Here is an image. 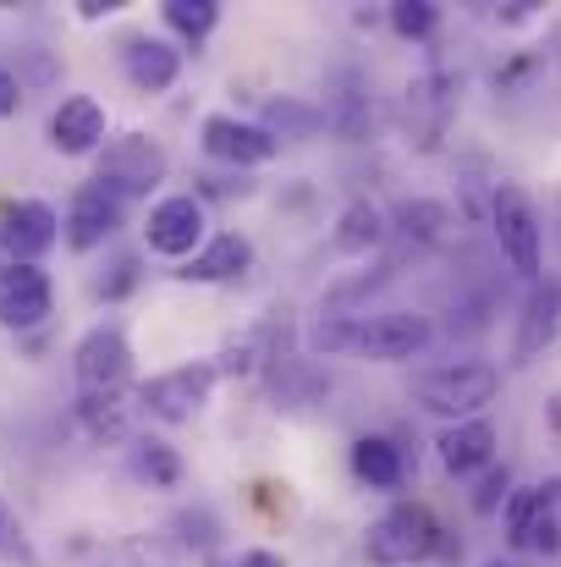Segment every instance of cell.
Instances as JSON below:
<instances>
[{
	"label": "cell",
	"instance_id": "obj_1",
	"mask_svg": "<svg viewBox=\"0 0 561 567\" xmlns=\"http://www.w3.org/2000/svg\"><path fill=\"white\" fill-rule=\"evenodd\" d=\"M429 320L424 315H331L309 331L314 353H347L370 364H402L429 348Z\"/></svg>",
	"mask_w": 561,
	"mask_h": 567
},
{
	"label": "cell",
	"instance_id": "obj_2",
	"mask_svg": "<svg viewBox=\"0 0 561 567\" xmlns=\"http://www.w3.org/2000/svg\"><path fill=\"white\" fill-rule=\"evenodd\" d=\"M496 391H501V370L496 364H474V359L424 370V375L413 380V402L429 408V413H440V419H457V424L463 419H479V408H490Z\"/></svg>",
	"mask_w": 561,
	"mask_h": 567
},
{
	"label": "cell",
	"instance_id": "obj_3",
	"mask_svg": "<svg viewBox=\"0 0 561 567\" xmlns=\"http://www.w3.org/2000/svg\"><path fill=\"white\" fill-rule=\"evenodd\" d=\"M100 188H111L116 198H144L149 188L166 183V150L144 133H116L100 150Z\"/></svg>",
	"mask_w": 561,
	"mask_h": 567
},
{
	"label": "cell",
	"instance_id": "obj_4",
	"mask_svg": "<svg viewBox=\"0 0 561 567\" xmlns=\"http://www.w3.org/2000/svg\"><path fill=\"white\" fill-rule=\"evenodd\" d=\"M435 546H440V529H435V518H429L424 507H413V502L391 507L370 529V563H380V567L424 563V557H435Z\"/></svg>",
	"mask_w": 561,
	"mask_h": 567
},
{
	"label": "cell",
	"instance_id": "obj_5",
	"mask_svg": "<svg viewBox=\"0 0 561 567\" xmlns=\"http://www.w3.org/2000/svg\"><path fill=\"white\" fill-rule=\"evenodd\" d=\"M490 226H496V243H501L507 265L518 276H540V215L523 198V188H496V198H490Z\"/></svg>",
	"mask_w": 561,
	"mask_h": 567
},
{
	"label": "cell",
	"instance_id": "obj_6",
	"mask_svg": "<svg viewBox=\"0 0 561 567\" xmlns=\"http://www.w3.org/2000/svg\"><path fill=\"white\" fill-rule=\"evenodd\" d=\"M72 370H77L83 396H116V391L133 380V353H127V337H122L116 326H94V331L77 342Z\"/></svg>",
	"mask_w": 561,
	"mask_h": 567
},
{
	"label": "cell",
	"instance_id": "obj_7",
	"mask_svg": "<svg viewBox=\"0 0 561 567\" xmlns=\"http://www.w3.org/2000/svg\"><path fill=\"white\" fill-rule=\"evenodd\" d=\"M55 309V292H50V276L39 265H17L6 259L0 265V326L6 331H33L44 326Z\"/></svg>",
	"mask_w": 561,
	"mask_h": 567
},
{
	"label": "cell",
	"instance_id": "obj_8",
	"mask_svg": "<svg viewBox=\"0 0 561 567\" xmlns=\"http://www.w3.org/2000/svg\"><path fill=\"white\" fill-rule=\"evenodd\" d=\"M215 364H183V370H166V375H155L144 385V408L155 413V419H166V424H183L193 419L204 402H209V391H215Z\"/></svg>",
	"mask_w": 561,
	"mask_h": 567
},
{
	"label": "cell",
	"instance_id": "obj_9",
	"mask_svg": "<svg viewBox=\"0 0 561 567\" xmlns=\"http://www.w3.org/2000/svg\"><path fill=\"white\" fill-rule=\"evenodd\" d=\"M144 231H149V248L155 254L183 259V254H193L204 243V204L193 193H172V198H160L149 209V226Z\"/></svg>",
	"mask_w": 561,
	"mask_h": 567
},
{
	"label": "cell",
	"instance_id": "obj_10",
	"mask_svg": "<svg viewBox=\"0 0 561 567\" xmlns=\"http://www.w3.org/2000/svg\"><path fill=\"white\" fill-rule=\"evenodd\" d=\"M204 150L215 155V161H231V166H264V161H276V150H281V138H270L264 127H253V122H237V116H204Z\"/></svg>",
	"mask_w": 561,
	"mask_h": 567
},
{
	"label": "cell",
	"instance_id": "obj_11",
	"mask_svg": "<svg viewBox=\"0 0 561 567\" xmlns=\"http://www.w3.org/2000/svg\"><path fill=\"white\" fill-rule=\"evenodd\" d=\"M55 237H61V220H55V209L39 204V198H22V204L6 209V220H0V248H6L17 265H33L44 248H55Z\"/></svg>",
	"mask_w": 561,
	"mask_h": 567
},
{
	"label": "cell",
	"instance_id": "obj_12",
	"mask_svg": "<svg viewBox=\"0 0 561 567\" xmlns=\"http://www.w3.org/2000/svg\"><path fill=\"white\" fill-rule=\"evenodd\" d=\"M122 226V198L100 183L72 193V209H66V243L72 248H100L111 231Z\"/></svg>",
	"mask_w": 561,
	"mask_h": 567
},
{
	"label": "cell",
	"instance_id": "obj_13",
	"mask_svg": "<svg viewBox=\"0 0 561 567\" xmlns=\"http://www.w3.org/2000/svg\"><path fill=\"white\" fill-rule=\"evenodd\" d=\"M100 138H105V105H100V100L72 94V100L55 105V116H50V144H55L61 155H89V150H100Z\"/></svg>",
	"mask_w": 561,
	"mask_h": 567
},
{
	"label": "cell",
	"instance_id": "obj_14",
	"mask_svg": "<svg viewBox=\"0 0 561 567\" xmlns=\"http://www.w3.org/2000/svg\"><path fill=\"white\" fill-rule=\"evenodd\" d=\"M446 116H451V78L424 72V78L407 89V127H413V144H418V150H435L440 133H446Z\"/></svg>",
	"mask_w": 561,
	"mask_h": 567
},
{
	"label": "cell",
	"instance_id": "obj_15",
	"mask_svg": "<svg viewBox=\"0 0 561 567\" xmlns=\"http://www.w3.org/2000/svg\"><path fill=\"white\" fill-rule=\"evenodd\" d=\"M561 331V287L557 281H540L534 292H529V303H523V315H518V342H512V359L518 364H529L540 348H551Z\"/></svg>",
	"mask_w": 561,
	"mask_h": 567
},
{
	"label": "cell",
	"instance_id": "obj_16",
	"mask_svg": "<svg viewBox=\"0 0 561 567\" xmlns=\"http://www.w3.org/2000/svg\"><path fill=\"white\" fill-rule=\"evenodd\" d=\"M122 66H127V78H133L144 94H166V89L177 83V72H183V55H177L166 39L138 33V39L122 44Z\"/></svg>",
	"mask_w": 561,
	"mask_h": 567
},
{
	"label": "cell",
	"instance_id": "obj_17",
	"mask_svg": "<svg viewBox=\"0 0 561 567\" xmlns=\"http://www.w3.org/2000/svg\"><path fill=\"white\" fill-rule=\"evenodd\" d=\"M248 265H253V243L242 231H220L187 259V270H177V276L183 281H237Z\"/></svg>",
	"mask_w": 561,
	"mask_h": 567
},
{
	"label": "cell",
	"instance_id": "obj_18",
	"mask_svg": "<svg viewBox=\"0 0 561 567\" xmlns=\"http://www.w3.org/2000/svg\"><path fill=\"white\" fill-rule=\"evenodd\" d=\"M435 446H440V463L451 474H474V468H485L496 457V424L490 419H463V424L440 430Z\"/></svg>",
	"mask_w": 561,
	"mask_h": 567
},
{
	"label": "cell",
	"instance_id": "obj_19",
	"mask_svg": "<svg viewBox=\"0 0 561 567\" xmlns=\"http://www.w3.org/2000/svg\"><path fill=\"white\" fill-rule=\"evenodd\" d=\"M551 496H557V485H534V491H512V496H507L501 524H507V540H512V546H534L540 524L551 518Z\"/></svg>",
	"mask_w": 561,
	"mask_h": 567
},
{
	"label": "cell",
	"instance_id": "obj_20",
	"mask_svg": "<svg viewBox=\"0 0 561 567\" xmlns=\"http://www.w3.org/2000/svg\"><path fill=\"white\" fill-rule=\"evenodd\" d=\"M325 127H336L342 138H364V127H370V94H364V83L353 72H342V83H336V94L325 105Z\"/></svg>",
	"mask_w": 561,
	"mask_h": 567
},
{
	"label": "cell",
	"instance_id": "obj_21",
	"mask_svg": "<svg viewBox=\"0 0 561 567\" xmlns=\"http://www.w3.org/2000/svg\"><path fill=\"white\" fill-rule=\"evenodd\" d=\"M353 468H359V480H370L374 491H396L402 485V452L385 435H364L353 446Z\"/></svg>",
	"mask_w": 561,
	"mask_h": 567
},
{
	"label": "cell",
	"instance_id": "obj_22",
	"mask_svg": "<svg viewBox=\"0 0 561 567\" xmlns=\"http://www.w3.org/2000/svg\"><path fill=\"white\" fill-rule=\"evenodd\" d=\"M391 220H396V231H402V237H413V243H435V237H446L451 209H446L440 198H402Z\"/></svg>",
	"mask_w": 561,
	"mask_h": 567
},
{
	"label": "cell",
	"instance_id": "obj_23",
	"mask_svg": "<svg viewBox=\"0 0 561 567\" xmlns=\"http://www.w3.org/2000/svg\"><path fill=\"white\" fill-rule=\"evenodd\" d=\"M385 237V215L374 209L370 198H353L347 209H342V220H336V248H347V254H364Z\"/></svg>",
	"mask_w": 561,
	"mask_h": 567
},
{
	"label": "cell",
	"instance_id": "obj_24",
	"mask_svg": "<svg viewBox=\"0 0 561 567\" xmlns=\"http://www.w3.org/2000/svg\"><path fill=\"white\" fill-rule=\"evenodd\" d=\"M325 127V111H314V105H298V100H276V105H264V133L276 138H309V133H320Z\"/></svg>",
	"mask_w": 561,
	"mask_h": 567
},
{
	"label": "cell",
	"instance_id": "obj_25",
	"mask_svg": "<svg viewBox=\"0 0 561 567\" xmlns=\"http://www.w3.org/2000/svg\"><path fill=\"white\" fill-rule=\"evenodd\" d=\"M77 419H83V430L94 441H122L127 435V408L116 396H83L77 402Z\"/></svg>",
	"mask_w": 561,
	"mask_h": 567
},
{
	"label": "cell",
	"instance_id": "obj_26",
	"mask_svg": "<svg viewBox=\"0 0 561 567\" xmlns=\"http://www.w3.org/2000/svg\"><path fill=\"white\" fill-rule=\"evenodd\" d=\"M160 11H166V28H177V33L193 39V44L220 22V6H215V0H166Z\"/></svg>",
	"mask_w": 561,
	"mask_h": 567
},
{
	"label": "cell",
	"instance_id": "obj_27",
	"mask_svg": "<svg viewBox=\"0 0 561 567\" xmlns=\"http://www.w3.org/2000/svg\"><path fill=\"white\" fill-rule=\"evenodd\" d=\"M133 463H138V474L155 480V485H177V474H183V463H177V452H172L166 441H138Z\"/></svg>",
	"mask_w": 561,
	"mask_h": 567
},
{
	"label": "cell",
	"instance_id": "obj_28",
	"mask_svg": "<svg viewBox=\"0 0 561 567\" xmlns=\"http://www.w3.org/2000/svg\"><path fill=\"white\" fill-rule=\"evenodd\" d=\"M391 28H396L402 39H424V33L435 28V6H424V0H396V6H391Z\"/></svg>",
	"mask_w": 561,
	"mask_h": 567
},
{
	"label": "cell",
	"instance_id": "obj_29",
	"mask_svg": "<svg viewBox=\"0 0 561 567\" xmlns=\"http://www.w3.org/2000/svg\"><path fill=\"white\" fill-rule=\"evenodd\" d=\"M0 557L6 563H22V567H33V546H28V535H22V518L0 502Z\"/></svg>",
	"mask_w": 561,
	"mask_h": 567
},
{
	"label": "cell",
	"instance_id": "obj_30",
	"mask_svg": "<svg viewBox=\"0 0 561 567\" xmlns=\"http://www.w3.org/2000/svg\"><path fill=\"white\" fill-rule=\"evenodd\" d=\"M507 496H512V491H507V474H490V480L479 485L474 507H479V513H496V507H507Z\"/></svg>",
	"mask_w": 561,
	"mask_h": 567
},
{
	"label": "cell",
	"instance_id": "obj_31",
	"mask_svg": "<svg viewBox=\"0 0 561 567\" xmlns=\"http://www.w3.org/2000/svg\"><path fill=\"white\" fill-rule=\"evenodd\" d=\"M17 105H22V89H17V78L0 66V116H11Z\"/></svg>",
	"mask_w": 561,
	"mask_h": 567
},
{
	"label": "cell",
	"instance_id": "obj_32",
	"mask_svg": "<svg viewBox=\"0 0 561 567\" xmlns=\"http://www.w3.org/2000/svg\"><path fill=\"white\" fill-rule=\"evenodd\" d=\"M237 567H287V563H281L276 551H248V557H242Z\"/></svg>",
	"mask_w": 561,
	"mask_h": 567
},
{
	"label": "cell",
	"instance_id": "obj_33",
	"mask_svg": "<svg viewBox=\"0 0 561 567\" xmlns=\"http://www.w3.org/2000/svg\"><path fill=\"white\" fill-rule=\"evenodd\" d=\"M551 424H557V430H561V396H557V402H551Z\"/></svg>",
	"mask_w": 561,
	"mask_h": 567
},
{
	"label": "cell",
	"instance_id": "obj_34",
	"mask_svg": "<svg viewBox=\"0 0 561 567\" xmlns=\"http://www.w3.org/2000/svg\"><path fill=\"white\" fill-rule=\"evenodd\" d=\"M496 567H501V563H496Z\"/></svg>",
	"mask_w": 561,
	"mask_h": 567
}]
</instances>
